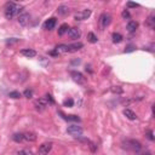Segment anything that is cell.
Instances as JSON below:
<instances>
[{"label": "cell", "mask_w": 155, "mask_h": 155, "mask_svg": "<svg viewBox=\"0 0 155 155\" xmlns=\"http://www.w3.org/2000/svg\"><path fill=\"white\" fill-rule=\"evenodd\" d=\"M56 23H57L56 18H53V17H52V18H49V20L44 23V28H45L46 30H52L53 28L56 27Z\"/></svg>", "instance_id": "obj_10"}, {"label": "cell", "mask_w": 155, "mask_h": 155, "mask_svg": "<svg viewBox=\"0 0 155 155\" xmlns=\"http://www.w3.org/2000/svg\"><path fill=\"white\" fill-rule=\"evenodd\" d=\"M144 155H152V154H150V153H146Z\"/></svg>", "instance_id": "obj_38"}, {"label": "cell", "mask_w": 155, "mask_h": 155, "mask_svg": "<svg viewBox=\"0 0 155 155\" xmlns=\"http://www.w3.org/2000/svg\"><path fill=\"white\" fill-rule=\"evenodd\" d=\"M23 138L28 142H35L37 136H35V133H33V132H26V133H23Z\"/></svg>", "instance_id": "obj_16"}, {"label": "cell", "mask_w": 155, "mask_h": 155, "mask_svg": "<svg viewBox=\"0 0 155 155\" xmlns=\"http://www.w3.org/2000/svg\"><path fill=\"white\" fill-rule=\"evenodd\" d=\"M67 132L73 137H80L83 135V129L78 125H70V126H68Z\"/></svg>", "instance_id": "obj_2"}, {"label": "cell", "mask_w": 155, "mask_h": 155, "mask_svg": "<svg viewBox=\"0 0 155 155\" xmlns=\"http://www.w3.org/2000/svg\"><path fill=\"white\" fill-rule=\"evenodd\" d=\"M90 16H91V10H84L81 12H78L74 16V18L76 21H84V20H87Z\"/></svg>", "instance_id": "obj_8"}, {"label": "cell", "mask_w": 155, "mask_h": 155, "mask_svg": "<svg viewBox=\"0 0 155 155\" xmlns=\"http://www.w3.org/2000/svg\"><path fill=\"white\" fill-rule=\"evenodd\" d=\"M127 6H129V7H133V9H135V7H138L139 5H138V4H135V3H127Z\"/></svg>", "instance_id": "obj_33"}, {"label": "cell", "mask_w": 155, "mask_h": 155, "mask_svg": "<svg viewBox=\"0 0 155 155\" xmlns=\"http://www.w3.org/2000/svg\"><path fill=\"white\" fill-rule=\"evenodd\" d=\"M21 55H23L24 57H28V58H32V57L37 56V52L32 49H24V50L21 51Z\"/></svg>", "instance_id": "obj_13"}, {"label": "cell", "mask_w": 155, "mask_h": 155, "mask_svg": "<svg viewBox=\"0 0 155 155\" xmlns=\"http://www.w3.org/2000/svg\"><path fill=\"white\" fill-rule=\"evenodd\" d=\"M23 96L26 97V98H32L33 97V91L32 90H26L23 92Z\"/></svg>", "instance_id": "obj_31"}, {"label": "cell", "mask_w": 155, "mask_h": 155, "mask_svg": "<svg viewBox=\"0 0 155 155\" xmlns=\"http://www.w3.org/2000/svg\"><path fill=\"white\" fill-rule=\"evenodd\" d=\"M127 144L130 146V148L131 149H133V150H141V148H142V146H141V143L138 142V141H135V139H131V141H127Z\"/></svg>", "instance_id": "obj_12"}, {"label": "cell", "mask_w": 155, "mask_h": 155, "mask_svg": "<svg viewBox=\"0 0 155 155\" xmlns=\"http://www.w3.org/2000/svg\"><path fill=\"white\" fill-rule=\"evenodd\" d=\"M68 37L73 40H78L80 37H81V32H80L79 28H69V30H68Z\"/></svg>", "instance_id": "obj_7"}, {"label": "cell", "mask_w": 155, "mask_h": 155, "mask_svg": "<svg viewBox=\"0 0 155 155\" xmlns=\"http://www.w3.org/2000/svg\"><path fill=\"white\" fill-rule=\"evenodd\" d=\"M148 138L150 139V141H154V136H153V131H148Z\"/></svg>", "instance_id": "obj_34"}, {"label": "cell", "mask_w": 155, "mask_h": 155, "mask_svg": "<svg viewBox=\"0 0 155 155\" xmlns=\"http://www.w3.org/2000/svg\"><path fill=\"white\" fill-rule=\"evenodd\" d=\"M17 155H34V153L29 149H22V150L17 152Z\"/></svg>", "instance_id": "obj_24"}, {"label": "cell", "mask_w": 155, "mask_h": 155, "mask_svg": "<svg viewBox=\"0 0 155 155\" xmlns=\"http://www.w3.org/2000/svg\"><path fill=\"white\" fill-rule=\"evenodd\" d=\"M29 18H30L29 14H27V12L21 14V15L18 16V23H20L22 27H26V26L28 24V22H29Z\"/></svg>", "instance_id": "obj_9"}, {"label": "cell", "mask_w": 155, "mask_h": 155, "mask_svg": "<svg viewBox=\"0 0 155 155\" xmlns=\"http://www.w3.org/2000/svg\"><path fill=\"white\" fill-rule=\"evenodd\" d=\"M63 104H64V107H68V108H70V107H73V106H74V101H73L72 98H69V99H66V101H64V103H63Z\"/></svg>", "instance_id": "obj_29"}, {"label": "cell", "mask_w": 155, "mask_h": 155, "mask_svg": "<svg viewBox=\"0 0 155 155\" xmlns=\"http://www.w3.org/2000/svg\"><path fill=\"white\" fill-rule=\"evenodd\" d=\"M137 28H138V22H136V21H130L129 23H127V30H129L130 33L136 32Z\"/></svg>", "instance_id": "obj_15"}, {"label": "cell", "mask_w": 155, "mask_h": 155, "mask_svg": "<svg viewBox=\"0 0 155 155\" xmlns=\"http://www.w3.org/2000/svg\"><path fill=\"white\" fill-rule=\"evenodd\" d=\"M112 39H113V43L114 44H119V43H121L123 41V35L120 33H113V35H112Z\"/></svg>", "instance_id": "obj_19"}, {"label": "cell", "mask_w": 155, "mask_h": 155, "mask_svg": "<svg viewBox=\"0 0 155 155\" xmlns=\"http://www.w3.org/2000/svg\"><path fill=\"white\" fill-rule=\"evenodd\" d=\"M14 43H18V39H10V40H7V44H14Z\"/></svg>", "instance_id": "obj_35"}, {"label": "cell", "mask_w": 155, "mask_h": 155, "mask_svg": "<svg viewBox=\"0 0 155 155\" xmlns=\"http://www.w3.org/2000/svg\"><path fill=\"white\" fill-rule=\"evenodd\" d=\"M68 30H69V26H68L67 23H63V24L58 28V35H60V37L64 35L66 33H68Z\"/></svg>", "instance_id": "obj_18"}, {"label": "cell", "mask_w": 155, "mask_h": 155, "mask_svg": "<svg viewBox=\"0 0 155 155\" xmlns=\"http://www.w3.org/2000/svg\"><path fill=\"white\" fill-rule=\"evenodd\" d=\"M130 51H133V47H132V46H130L127 50H125V52H130Z\"/></svg>", "instance_id": "obj_37"}, {"label": "cell", "mask_w": 155, "mask_h": 155, "mask_svg": "<svg viewBox=\"0 0 155 155\" xmlns=\"http://www.w3.org/2000/svg\"><path fill=\"white\" fill-rule=\"evenodd\" d=\"M45 99L47 101L49 104H53V103H55V99L52 98V96H51L50 93H46V95H45Z\"/></svg>", "instance_id": "obj_28"}, {"label": "cell", "mask_w": 155, "mask_h": 155, "mask_svg": "<svg viewBox=\"0 0 155 155\" xmlns=\"http://www.w3.org/2000/svg\"><path fill=\"white\" fill-rule=\"evenodd\" d=\"M47 106H49V103L45 98H38L34 101V107H35L37 110H44Z\"/></svg>", "instance_id": "obj_6"}, {"label": "cell", "mask_w": 155, "mask_h": 155, "mask_svg": "<svg viewBox=\"0 0 155 155\" xmlns=\"http://www.w3.org/2000/svg\"><path fill=\"white\" fill-rule=\"evenodd\" d=\"M70 76L73 78V80L75 83H78V84H80V85H83V84H85L86 83V78L80 72H75V70H72L70 72Z\"/></svg>", "instance_id": "obj_5"}, {"label": "cell", "mask_w": 155, "mask_h": 155, "mask_svg": "<svg viewBox=\"0 0 155 155\" xmlns=\"http://www.w3.org/2000/svg\"><path fill=\"white\" fill-rule=\"evenodd\" d=\"M12 139L15 141V142H17V143H20V142H22L24 138H23V133H15L14 136H12Z\"/></svg>", "instance_id": "obj_23"}, {"label": "cell", "mask_w": 155, "mask_h": 155, "mask_svg": "<svg viewBox=\"0 0 155 155\" xmlns=\"http://www.w3.org/2000/svg\"><path fill=\"white\" fill-rule=\"evenodd\" d=\"M110 90H112L113 93H123V92H124V90L120 87V86H113Z\"/></svg>", "instance_id": "obj_25"}, {"label": "cell", "mask_w": 155, "mask_h": 155, "mask_svg": "<svg viewBox=\"0 0 155 155\" xmlns=\"http://www.w3.org/2000/svg\"><path fill=\"white\" fill-rule=\"evenodd\" d=\"M56 51H57V52H58V53L69 52V47H68V45L61 44V45H57V46H56Z\"/></svg>", "instance_id": "obj_17"}, {"label": "cell", "mask_w": 155, "mask_h": 155, "mask_svg": "<svg viewBox=\"0 0 155 155\" xmlns=\"http://www.w3.org/2000/svg\"><path fill=\"white\" fill-rule=\"evenodd\" d=\"M57 12H58V15H67L69 12V9H68V6H66V5H61V6L57 9Z\"/></svg>", "instance_id": "obj_21"}, {"label": "cell", "mask_w": 155, "mask_h": 155, "mask_svg": "<svg viewBox=\"0 0 155 155\" xmlns=\"http://www.w3.org/2000/svg\"><path fill=\"white\" fill-rule=\"evenodd\" d=\"M58 113L63 116V119H66V120H70V121H80V119L76 115H64L62 112H58Z\"/></svg>", "instance_id": "obj_20"}, {"label": "cell", "mask_w": 155, "mask_h": 155, "mask_svg": "<svg viewBox=\"0 0 155 155\" xmlns=\"http://www.w3.org/2000/svg\"><path fill=\"white\" fill-rule=\"evenodd\" d=\"M154 17L153 16H150V17H149V18H148V21H147V26L148 27H150V28H154Z\"/></svg>", "instance_id": "obj_30"}, {"label": "cell", "mask_w": 155, "mask_h": 155, "mask_svg": "<svg viewBox=\"0 0 155 155\" xmlns=\"http://www.w3.org/2000/svg\"><path fill=\"white\" fill-rule=\"evenodd\" d=\"M51 55H52V56H57V55H58V52H57V51L55 50V51H51V52H50Z\"/></svg>", "instance_id": "obj_36"}, {"label": "cell", "mask_w": 155, "mask_h": 155, "mask_svg": "<svg viewBox=\"0 0 155 155\" xmlns=\"http://www.w3.org/2000/svg\"><path fill=\"white\" fill-rule=\"evenodd\" d=\"M124 115L129 120H136L137 119L136 113L133 110H131V109H125V110H124Z\"/></svg>", "instance_id": "obj_14"}, {"label": "cell", "mask_w": 155, "mask_h": 155, "mask_svg": "<svg viewBox=\"0 0 155 155\" xmlns=\"http://www.w3.org/2000/svg\"><path fill=\"white\" fill-rule=\"evenodd\" d=\"M87 144H89V148H90V150L92 152V153H96V152H97V146L93 142L89 141V143H87Z\"/></svg>", "instance_id": "obj_27"}, {"label": "cell", "mask_w": 155, "mask_h": 155, "mask_svg": "<svg viewBox=\"0 0 155 155\" xmlns=\"http://www.w3.org/2000/svg\"><path fill=\"white\" fill-rule=\"evenodd\" d=\"M52 143L51 142H46V143H43L41 146L39 147V152H38V155H47L51 149H52Z\"/></svg>", "instance_id": "obj_4"}, {"label": "cell", "mask_w": 155, "mask_h": 155, "mask_svg": "<svg viewBox=\"0 0 155 155\" xmlns=\"http://www.w3.org/2000/svg\"><path fill=\"white\" fill-rule=\"evenodd\" d=\"M22 10H23V6L10 1V3H7L6 5H5V17H6L7 20H12L16 15H18L20 12H22Z\"/></svg>", "instance_id": "obj_1"}, {"label": "cell", "mask_w": 155, "mask_h": 155, "mask_svg": "<svg viewBox=\"0 0 155 155\" xmlns=\"http://www.w3.org/2000/svg\"><path fill=\"white\" fill-rule=\"evenodd\" d=\"M9 96L11 97V98H15V99L21 98V93L18 92V91H12V92H10V93H9Z\"/></svg>", "instance_id": "obj_26"}, {"label": "cell", "mask_w": 155, "mask_h": 155, "mask_svg": "<svg viewBox=\"0 0 155 155\" xmlns=\"http://www.w3.org/2000/svg\"><path fill=\"white\" fill-rule=\"evenodd\" d=\"M121 17H123L124 20H129L130 17H131V15H130V12H129L127 10H124V11H123V14H121Z\"/></svg>", "instance_id": "obj_32"}, {"label": "cell", "mask_w": 155, "mask_h": 155, "mask_svg": "<svg viewBox=\"0 0 155 155\" xmlns=\"http://www.w3.org/2000/svg\"><path fill=\"white\" fill-rule=\"evenodd\" d=\"M68 47H69V52H76V51L81 50L84 47V44L83 43H74V44L68 45Z\"/></svg>", "instance_id": "obj_11"}, {"label": "cell", "mask_w": 155, "mask_h": 155, "mask_svg": "<svg viewBox=\"0 0 155 155\" xmlns=\"http://www.w3.org/2000/svg\"><path fill=\"white\" fill-rule=\"evenodd\" d=\"M112 22V16L109 14H102L99 17V26L102 29H106V28Z\"/></svg>", "instance_id": "obj_3"}, {"label": "cell", "mask_w": 155, "mask_h": 155, "mask_svg": "<svg viewBox=\"0 0 155 155\" xmlns=\"http://www.w3.org/2000/svg\"><path fill=\"white\" fill-rule=\"evenodd\" d=\"M87 40H89L91 44H96L97 41H98V39H97V37L92 32H90V33L87 34Z\"/></svg>", "instance_id": "obj_22"}]
</instances>
